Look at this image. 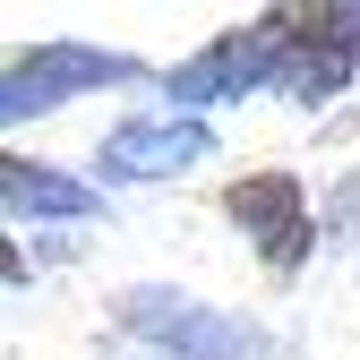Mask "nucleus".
<instances>
[{"label":"nucleus","mask_w":360,"mask_h":360,"mask_svg":"<svg viewBox=\"0 0 360 360\" xmlns=\"http://www.w3.org/2000/svg\"><path fill=\"white\" fill-rule=\"evenodd\" d=\"M292 34H300V9H257L240 26L206 34L189 60L163 69V112L180 120H206L223 103H249V95H275V77L292 60Z\"/></svg>","instance_id":"obj_1"},{"label":"nucleus","mask_w":360,"mask_h":360,"mask_svg":"<svg viewBox=\"0 0 360 360\" xmlns=\"http://www.w3.org/2000/svg\"><path fill=\"white\" fill-rule=\"evenodd\" d=\"M112 326L155 352V360H283V335L240 318V309H214L198 292H172V283H129L112 292Z\"/></svg>","instance_id":"obj_2"},{"label":"nucleus","mask_w":360,"mask_h":360,"mask_svg":"<svg viewBox=\"0 0 360 360\" xmlns=\"http://www.w3.org/2000/svg\"><path fill=\"white\" fill-rule=\"evenodd\" d=\"M155 69L120 43H86V34H43L34 52H9V77H0V120L26 129V120H52L86 95H112V86H146ZM163 86V77H155Z\"/></svg>","instance_id":"obj_3"},{"label":"nucleus","mask_w":360,"mask_h":360,"mask_svg":"<svg viewBox=\"0 0 360 360\" xmlns=\"http://www.w3.org/2000/svg\"><path fill=\"white\" fill-rule=\"evenodd\" d=\"M223 214H232V232L249 240V257H257L275 283H292L300 266H309V249L326 240L318 206H309V180L283 172V163H266V172H232V180H223Z\"/></svg>","instance_id":"obj_4"},{"label":"nucleus","mask_w":360,"mask_h":360,"mask_svg":"<svg viewBox=\"0 0 360 360\" xmlns=\"http://www.w3.org/2000/svg\"><path fill=\"white\" fill-rule=\"evenodd\" d=\"M214 120H180V112H129L103 129L95 146V180L103 189H163V180H189L214 163Z\"/></svg>","instance_id":"obj_5"},{"label":"nucleus","mask_w":360,"mask_h":360,"mask_svg":"<svg viewBox=\"0 0 360 360\" xmlns=\"http://www.w3.org/2000/svg\"><path fill=\"white\" fill-rule=\"evenodd\" d=\"M360 86V0H335V9H300L292 60L275 77V103L292 112H326L335 95Z\"/></svg>","instance_id":"obj_6"},{"label":"nucleus","mask_w":360,"mask_h":360,"mask_svg":"<svg viewBox=\"0 0 360 360\" xmlns=\"http://www.w3.org/2000/svg\"><path fill=\"white\" fill-rule=\"evenodd\" d=\"M0 198H9V223H95L103 214V180L60 172V163L0 155Z\"/></svg>","instance_id":"obj_7"},{"label":"nucleus","mask_w":360,"mask_h":360,"mask_svg":"<svg viewBox=\"0 0 360 360\" xmlns=\"http://www.w3.org/2000/svg\"><path fill=\"white\" fill-rule=\"evenodd\" d=\"M318 223H326V240H335V249H360V163H352V172L335 180V189H326Z\"/></svg>","instance_id":"obj_8"}]
</instances>
